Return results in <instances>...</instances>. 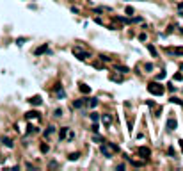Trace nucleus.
<instances>
[{
  "instance_id": "nucleus-1",
  "label": "nucleus",
  "mask_w": 183,
  "mask_h": 171,
  "mask_svg": "<svg viewBox=\"0 0 183 171\" xmlns=\"http://www.w3.org/2000/svg\"><path fill=\"white\" fill-rule=\"evenodd\" d=\"M147 91H149L151 95H155V96H162V95L165 93L164 86H160L158 82H151V84H147Z\"/></svg>"
},
{
  "instance_id": "nucleus-2",
  "label": "nucleus",
  "mask_w": 183,
  "mask_h": 171,
  "mask_svg": "<svg viewBox=\"0 0 183 171\" xmlns=\"http://www.w3.org/2000/svg\"><path fill=\"white\" fill-rule=\"evenodd\" d=\"M73 54L78 57V59H87L89 57V54L85 52V50H82V48H78V46H75L73 48Z\"/></svg>"
},
{
  "instance_id": "nucleus-3",
  "label": "nucleus",
  "mask_w": 183,
  "mask_h": 171,
  "mask_svg": "<svg viewBox=\"0 0 183 171\" xmlns=\"http://www.w3.org/2000/svg\"><path fill=\"white\" fill-rule=\"evenodd\" d=\"M176 127H178V121H176L174 118H169L167 123H165V128H167L169 132H173V130H176Z\"/></svg>"
},
{
  "instance_id": "nucleus-4",
  "label": "nucleus",
  "mask_w": 183,
  "mask_h": 171,
  "mask_svg": "<svg viewBox=\"0 0 183 171\" xmlns=\"http://www.w3.org/2000/svg\"><path fill=\"white\" fill-rule=\"evenodd\" d=\"M137 152H139V155H141V157H144V159H147V157L151 155L149 148H146V146H139V150H137Z\"/></svg>"
},
{
  "instance_id": "nucleus-5",
  "label": "nucleus",
  "mask_w": 183,
  "mask_h": 171,
  "mask_svg": "<svg viewBox=\"0 0 183 171\" xmlns=\"http://www.w3.org/2000/svg\"><path fill=\"white\" fill-rule=\"evenodd\" d=\"M165 52L167 54H173V55H183V48H165Z\"/></svg>"
},
{
  "instance_id": "nucleus-6",
  "label": "nucleus",
  "mask_w": 183,
  "mask_h": 171,
  "mask_svg": "<svg viewBox=\"0 0 183 171\" xmlns=\"http://www.w3.org/2000/svg\"><path fill=\"white\" fill-rule=\"evenodd\" d=\"M100 152H101V153H103V155H105L107 159H110V157H112V155H110V150H109V146H107L105 143H103V144L100 146Z\"/></svg>"
},
{
  "instance_id": "nucleus-7",
  "label": "nucleus",
  "mask_w": 183,
  "mask_h": 171,
  "mask_svg": "<svg viewBox=\"0 0 183 171\" xmlns=\"http://www.w3.org/2000/svg\"><path fill=\"white\" fill-rule=\"evenodd\" d=\"M32 118H39V114H37L36 110H30V112L25 114V119H32Z\"/></svg>"
},
{
  "instance_id": "nucleus-8",
  "label": "nucleus",
  "mask_w": 183,
  "mask_h": 171,
  "mask_svg": "<svg viewBox=\"0 0 183 171\" xmlns=\"http://www.w3.org/2000/svg\"><path fill=\"white\" fill-rule=\"evenodd\" d=\"M53 132H55V127H53V125H50V127H48V128L44 130V137H50L52 134H53Z\"/></svg>"
},
{
  "instance_id": "nucleus-9",
  "label": "nucleus",
  "mask_w": 183,
  "mask_h": 171,
  "mask_svg": "<svg viewBox=\"0 0 183 171\" xmlns=\"http://www.w3.org/2000/svg\"><path fill=\"white\" fill-rule=\"evenodd\" d=\"M103 123H105V127H110V123H112V116L103 114Z\"/></svg>"
},
{
  "instance_id": "nucleus-10",
  "label": "nucleus",
  "mask_w": 183,
  "mask_h": 171,
  "mask_svg": "<svg viewBox=\"0 0 183 171\" xmlns=\"http://www.w3.org/2000/svg\"><path fill=\"white\" fill-rule=\"evenodd\" d=\"M80 91H82L84 95H89V93H91V87L85 86V84H80Z\"/></svg>"
},
{
  "instance_id": "nucleus-11",
  "label": "nucleus",
  "mask_w": 183,
  "mask_h": 171,
  "mask_svg": "<svg viewBox=\"0 0 183 171\" xmlns=\"http://www.w3.org/2000/svg\"><path fill=\"white\" fill-rule=\"evenodd\" d=\"M2 143H4V146H7V148H13V141H11L9 137H2Z\"/></svg>"
},
{
  "instance_id": "nucleus-12",
  "label": "nucleus",
  "mask_w": 183,
  "mask_h": 171,
  "mask_svg": "<svg viewBox=\"0 0 183 171\" xmlns=\"http://www.w3.org/2000/svg\"><path fill=\"white\" fill-rule=\"evenodd\" d=\"M85 103H87V100H85V98H82V100H76V102H75L73 105L76 107V109H80V107H84Z\"/></svg>"
},
{
  "instance_id": "nucleus-13",
  "label": "nucleus",
  "mask_w": 183,
  "mask_h": 171,
  "mask_svg": "<svg viewBox=\"0 0 183 171\" xmlns=\"http://www.w3.org/2000/svg\"><path fill=\"white\" fill-rule=\"evenodd\" d=\"M29 102L32 103V105H41V96H32Z\"/></svg>"
},
{
  "instance_id": "nucleus-14",
  "label": "nucleus",
  "mask_w": 183,
  "mask_h": 171,
  "mask_svg": "<svg viewBox=\"0 0 183 171\" xmlns=\"http://www.w3.org/2000/svg\"><path fill=\"white\" fill-rule=\"evenodd\" d=\"M87 103H89V107H93V109H94V107L98 105V100H96V98H89V100H87Z\"/></svg>"
},
{
  "instance_id": "nucleus-15",
  "label": "nucleus",
  "mask_w": 183,
  "mask_h": 171,
  "mask_svg": "<svg viewBox=\"0 0 183 171\" xmlns=\"http://www.w3.org/2000/svg\"><path fill=\"white\" fill-rule=\"evenodd\" d=\"M147 50H149V54H151V55H153V57H158V52H156V50H155V48H153V46H151V45H149V46H147Z\"/></svg>"
},
{
  "instance_id": "nucleus-16",
  "label": "nucleus",
  "mask_w": 183,
  "mask_h": 171,
  "mask_svg": "<svg viewBox=\"0 0 183 171\" xmlns=\"http://www.w3.org/2000/svg\"><path fill=\"white\" fill-rule=\"evenodd\" d=\"M171 102H173V103H176V105H183V100L176 98V96H173V98H171Z\"/></svg>"
},
{
  "instance_id": "nucleus-17",
  "label": "nucleus",
  "mask_w": 183,
  "mask_h": 171,
  "mask_svg": "<svg viewBox=\"0 0 183 171\" xmlns=\"http://www.w3.org/2000/svg\"><path fill=\"white\" fill-rule=\"evenodd\" d=\"M44 50H46V45H43L41 48H37V50H36V55H41V54H43Z\"/></svg>"
},
{
  "instance_id": "nucleus-18",
  "label": "nucleus",
  "mask_w": 183,
  "mask_h": 171,
  "mask_svg": "<svg viewBox=\"0 0 183 171\" xmlns=\"http://www.w3.org/2000/svg\"><path fill=\"white\" fill-rule=\"evenodd\" d=\"M66 132H68V127H62V128H61V139L66 137Z\"/></svg>"
},
{
  "instance_id": "nucleus-19",
  "label": "nucleus",
  "mask_w": 183,
  "mask_h": 171,
  "mask_svg": "<svg viewBox=\"0 0 183 171\" xmlns=\"http://www.w3.org/2000/svg\"><path fill=\"white\" fill-rule=\"evenodd\" d=\"M116 68L119 69V73H126V71H128V68H126V66H116Z\"/></svg>"
},
{
  "instance_id": "nucleus-20",
  "label": "nucleus",
  "mask_w": 183,
  "mask_h": 171,
  "mask_svg": "<svg viewBox=\"0 0 183 171\" xmlns=\"http://www.w3.org/2000/svg\"><path fill=\"white\" fill-rule=\"evenodd\" d=\"M78 157H80V155H78V153H71V155H70V160H76V159H78Z\"/></svg>"
},
{
  "instance_id": "nucleus-21",
  "label": "nucleus",
  "mask_w": 183,
  "mask_h": 171,
  "mask_svg": "<svg viewBox=\"0 0 183 171\" xmlns=\"http://www.w3.org/2000/svg\"><path fill=\"white\" fill-rule=\"evenodd\" d=\"M62 116V110L61 109H55V118H61Z\"/></svg>"
},
{
  "instance_id": "nucleus-22",
  "label": "nucleus",
  "mask_w": 183,
  "mask_h": 171,
  "mask_svg": "<svg viewBox=\"0 0 183 171\" xmlns=\"http://www.w3.org/2000/svg\"><path fill=\"white\" fill-rule=\"evenodd\" d=\"M91 119H93V121H98V114L93 112V114H91Z\"/></svg>"
},
{
  "instance_id": "nucleus-23",
  "label": "nucleus",
  "mask_w": 183,
  "mask_h": 171,
  "mask_svg": "<svg viewBox=\"0 0 183 171\" xmlns=\"http://www.w3.org/2000/svg\"><path fill=\"white\" fill-rule=\"evenodd\" d=\"M41 152L46 153V152H48V144H43V146H41Z\"/></svg>"
},
{
  "instance_id": "nucleus-24",
  "label": "nucleus",
  "mask_w": 183,
  "mask_h": 171,
  "mask_svg": "<svg viewBox=\"0 0 183 171\" xmlns=\"http://www.w3.org/2000/svg\"><path fill=\"white\" fill-rule=\"evenodd\" d=\"M181 78H183L181 73H176V75H174V80H181Z\"/></svg>"
},
{
  "instance_id": "nucleus-25",
  "label": "nucleus",
  "mask_w": 183,
  "mask_h": 171,
  "mask_svg": "<svg viewBox=\"0 0 183 171\" xmlns=\"http://www.w3.org/2000/svg\"><path fill=\"white\" fill-rule=\"evenodd\" d=\"M126 13H128V14H133V7L128 5V7H126Z\"/></svg>"
},
{
  "instance_id": "nucleus-26",
  "label": "nucleus",
  "mask_w": 183,
  "mask_h": 171,
  "mask_svg": "<svg viewBox=\"0 0 183 171\" xmlns=\"http://www.w3.org/2000/svg\"><path fill=\"white\" fill-rule=\"evenodd\" d=\"M164 77H165V71H162V73H158V75H156V78H164Z\"/></svg>"
},
{
  "instance_id": "nucleus-27",
  "label": "nucleus",
  "mask_w": 183,
  "mask_h": 171,
  "mask_svg": "<svg viewBox=\"0 0 183 171\" xmlns=\"http://www.w3.org/2000/svg\"><path fill=\"white\" fill-rule=\"evenodd\" d=\"M180 69H181V71H183V63H181V66H180Z\"/></svg>"
},
{
  "instance_id": "nucleus-28",
  "label": "nucleus",
  "mask_w": 183,
  "mask_h": 171,
  "mask_svg": "<svg viewBox=\"0 0 183 171\" xmlns=\"http://www.w3.org/2000/svg\"><path fill=\"white\" fill-rule=\"evenodd\" d=\"M180 7H181V9H183V2H181V4H180Z\"/></svg>"
}]
</instances>
